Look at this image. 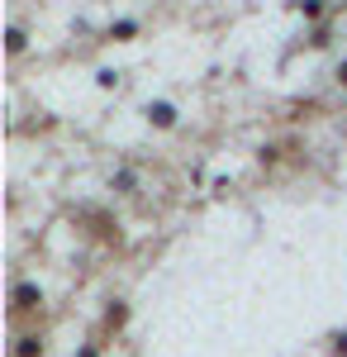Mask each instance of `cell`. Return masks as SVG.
<instances>
[{
  "label": "cell",
  "instance_id": "cell-1",
  "mask_svg": "<svg viewBox=\"0 0 347 357\" xmlns=\"http://www.w3.org/2000/svg\"><path fill=\"white\" fill-rule=\"evenodd\" d=\"M10 301H15V314H33V310H43V291H38L33 281H20Z\"/></svg>",
  "mask_w": 347,
  "mask_h": 357
},
{
  "label": "cell",
  "instance_id": "cell-2",
  "mask_svg": "<svg viewBox=\"0 0 347 357\" xmlns=\"http://www.w3.org/2000/svg\"><path fill=\"white\" fill-rule=\"evenodd\" d=\"M148 124H153V129H171V124H176V105L153 100V105H148Z\"/></svg>",
  "mask_w": 347,
  "mask_h": 357
},
{
  "label": "cell",
  "instance_id": "cell-3",
  "mask_svg": "<svg viewBox=\"0 0 347 357\" xmlns=\"http://www.w3.org/2000/svg\"><path fill=\"white\" fill-rule=\"evenodd\" d=\"M124 324H129V305H124V301H114V305L105 310V333H119Z\"/></svg>",
  "mask_w": 347,
  "mask_h": 357
},
{
  "label": "cell",
  "instance_id": "cell-4",
  "mask_svg": "<svg viewBox=\"0 0 347 357\" xmlns=\"http://www.w3.org/2000/svg\"><path fill=\"white\" fill-rule=\"evenodd\" d=\"M15 357H43V338H38V333H24V338L15 343Z\"/></svg>",
  "mask_w": 347,
  "mask_h": 357
},
{
  "label": "cell",
  "instance_id": "cell-5",
  "mask_svg": "<svg viewBox=\"0 0 347 357\" xmlns=\"http://www.w3.org/2000/svg\"><path fill=\"white\" fill-rule=\"evenodd\" d=\"M134 33H138V20H119V24H109V38H114V43H129Z\"/></svg>",
  "mask_w": 347,
  "mask_h": 357
},
{
  "label": "cell",
  "instance_id": "cell-6",
  "mask_svg": "<svg viewBox=\"0 0 347 357\" xmlns=\"http://www.w3.org/2000/svg\"><path fill=\"white\" fill-rule=\"evenodd\" d=\"M300 15H304V20H319V15H323V0H300Z\"/></svg>",
  "mask_w": 347,
  "mask_h": 357
},
{
  "label": "cell",
  "instance_id": "cell-7",
  "mask_svg": "<svg viewBox=\"0 0 347 357\" xmlns=\"http://www.w3.org/2000/svg\"><path fill=\"white\" fill-rule=\"evenodd\" d=\"M10 53H15V57L24 53V29H10Z\"/></svg>",
  "mask_w": 347,
  "mask_h": 357
},
{
  "label": "cell",
  "instance_id": "cell-8",
  "mask_svg": "<svg viewBox=\"0 0 347 357\" xmlns=\"http://www.w3.org/2000/svg\"><path fill=\"white\" fill-rule=\"evenodd\" d=\"M333 353H338V357H347V333H338V338H333Z\"/></svg>",
  "mask_w": 347,
  "mask_h": 357
},
{
  "label": "cell",
  "instance_id": "cell-9",
  "mask_svg": "<svg viewBox=\"0 0 347 357\" xmlns=\"http://www.w3.org/2000/svg\"><path fill=\"white\" fill-rule=\"evenodd\" d=\"M338 86H343V91H347V57H343V62H338Z\"/></svg>",
  "mask_w": 347,
  "mask_h": 357
}]
</instances>
